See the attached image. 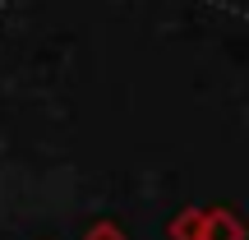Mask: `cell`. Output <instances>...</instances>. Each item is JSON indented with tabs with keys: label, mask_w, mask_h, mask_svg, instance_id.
I'll return each mask as SVG.
<instances>
[{
	"label": "cell",
	"mask_w": 249,
	"mask_h": 240,
	"mask_svg": "<svg viewBox=\"0 0 249 240\" xmlns=\"http://www.w3.org/2000/svg\"><path fill=\"white\" fill-rule=\"evenodd\" d=\"M203 240H245V226L235 213L217 208V213H203Z\"/></svg>",
	"instance_id": "obj_1"
},
{
	"label": "cell",
	"mask_w": 249,
	"mask_h": 240,
	"mask_svg": "<svg viewBox=\"0 0 249 240\" xmlns=\"http://www.w3.org/2000/svg\"><path fill=\"white\" fill-rule=\"evenodd\" d=\"M171 240H203V213H198V208L180 213L176 222H171Z\"/></svg>",
	"instance_id": "obj_2"
},
{
	"label": "cell",
	"mask_w": 249,
	"mask_h": 240,
	"mask_svg": "<svg viewBox=\"0 0 249 240\" xmlns=\"http://www.w3.org/2000/svg\"><path fill=\"white\" fill-rule=\"evenodd\" d=\"M83 240H124V231H120L116 222H97V226H92V231L83 236Z\"/></svg>",
	"instance_id": "obj_3"
}]
</instances>
